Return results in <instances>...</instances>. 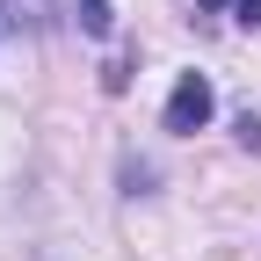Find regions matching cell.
<instances>
[{"label":"cell","mask_w":261,"mask_h":261,"mask_svg":"<svg viewBox=\"0 0 261 261\" xmlns=\"http://www.w3.org/2000/svg\"><path fill=\"white\" fill-rule=\"evenodd\" d=\"M211 109H218L211 80H203V73H181L174 94H167V130H174V138H189V130H203V123H211Z\"/></svg>","instance_id":"cell-1"},{"label":"cell","mask_w":261,"mask_h":261,"mask_svg":"<svg viewBox=\"0 0 261 261\" xmlns=\"http://www.w3.org/2000/svg\"><path fill=\"white\" fill-rule=\"evenodd\" d=\"M80 29H87V37H109V29H116V8H109V0H80Z\"/></svg>","instance_id":"cell-2"},{"label":"cell","mask_w":261,"mask_h":261,"mask_svg":"<svg viewBox=\"0 0 261 261\" xmlns=\"http://www.w3.org/2000/svg\"><path fill=\"white\" fill-rule=\"evenodd\" d=\"M240 145H254V152H261V116H254V109L240 116Z\"/></svg>","instance_id":"cell-3"},{"label":"cell","mask_w":261,"mask_h":261,"mask_svg":"<svg viewBox=\"0 0 261 261\" xmlns=\"http://www.w3.org/2000/svg\"><path fill=\"white\" fill-rule=\"evenodd\" d=\"M232 15H240L247 29H261V0H240V8H232Z\"/></svg>","instance_id":"cell-4"}]
</instances>
